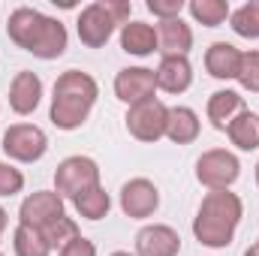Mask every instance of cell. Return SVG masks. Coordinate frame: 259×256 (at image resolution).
<instances>
[{
    "label": "cell",
    "mask_w": 259,
    "mask_h": 256,
    "mask_svg": "<svg viewBox=\"0 0 259 256\" xmlns=\"http://www.w3.org/2000/svg\"><path fill=\"white\" fill-rule=\"evenodd\" d=\"M100 97V84L91 72L81 69H66L58 75L52 88V106H49V121L58 130H78L94 112Z\"/></svg>",
    "instance_id": "obj_1"
},
{
    "label": "cell",
    "mask_w": 259,
    "mask_h": 256,
    "mask_svg": "<svg viewBox=\"0 0 259 256\" xmlns=\"http://www.w3.org/2000/svg\"><path fill=\"white\" fill-rule=\"evenodd\" d=\"M244 217V202L232 190H211L193 217V235L199 244L211 250H223L232 244L238 223Z\"/></svg>",
    "instance_id": "obj_2"
},
{
    "label": "cell",
    "mask_w": 259,
    "mask_h": 256,
    "mask_svg": "<svg viewBox=\"0 0 259 256\" xmlns=\"http://www.w3.org/2000/svg\"><path fill=\"white\" fill-rule=\"evenodd\" d=\"M100 187V166L84 154H72L55 169V193L64 199H78L81 193Z\"/></svg>",
    "instance_id": "obj_3"
},
{
    "label": "cell",
    "mask_w": 259,
    "mask_h": 256,
    "mask_svg": "<svg viewBox=\"0 0 259 256\" xmlns=\"http://www.w3.org/2000/svg\"><path fill=\"white\" fill-rule=\"evenodd\" d=\"M241 175V160L226 148H211L196 160V181L208 190H229Z\"/></svg>",
    "instance_id": "obj_4"
},
{
    "label": "cell",
    "mask_w": 259,
    "mask_h": 256,
    "mask_svg": "<svg viewBox=\"0 0 259 256\" xmlns=\"http://www.w3.org/2000/svg\"><path fill=\"white\" fill-rule=\"evenodd\" d=\"M3 154L15 163H39L49 151V136L36 124H12L3 133Z\"/></svg>",
    "instance_id": "obj_5"
},
{
    "label": "cell",
    "mask_w": 259,
    "mask_h": 256,
    "mask_svg": "<svg viewBox=\"0 0 259 256\" xmlns=\"http://www.w3.org/2000/svg\"><path fill=\"white\" fill-rule=\"evenodd\" d=\"M166 121H169V106L163 100H157V97L127 109L130 136L145 142V145H154V142H160L166 136Z\"/></svg>",
    "instance_id": "obj_6"
},
{
    "label": "cell",
    "mask_w": 259,
    "mask_h": 256,
    "mask_svg": "<svg viewBox=\"0 0 259 256\" xmlns=\"http://www.w3.org/2000/svg\"><path fill=\"white\" fill-rule=\"evenodd\" d=\"M118 27H121V24L115 21V15H112V9H109L106 0L88 3V6L78 12V21H75L78 39H81V46H88V49H103V46L115 36Z\"/></svg>",
    "instance_id": "obj_7"
},
{
    "label": "cell",
    "mask_w": 259,
    "mask_h": 256,
    "mask_svg": "<svg viewBox=\"0 0 259 256\" xmlns=\"http://www.w3.org/2000/svg\"><path fill=\"white\" fill-rule=\"evenodd\" d=\"M58 217H64V196H58L55 190L30 193L18 208V223L33 226V229H46Z\"/></svg>",
    "instance_id": "obj_8"
},
{
    "label": "cell",
    "mask_w": 259,
    "mask_h": 256,
    "mask_svg": "<svg viewBox=\"0 0 259 256\" xmlns=\"http://www.w3.org/2000/svg\"><path fill=\"white\" fill-rule=\"evenodd\" d=\"M154 94H157V78H154V69L148 66H127L115 75V97L127 106L154 100Z\"/></svg>",
    "instance_id": "obj_9"
},
{
    "label": "cell",
    "mask_w": 259,
    "mask_h": 256,
    "mask_svg": "<svg viewBox=\"0 0 259 256\" xmlns=\"http://www.w3.org/2000/svg\"><path fill=\"white\" fill-rule=\"evenodd\" d=\"M160 208V190L148 178H130L121 187V211L133 220H148Z\"/></svg>",
    "instance_id": "obj_10"
},
{
    "label": "cell",
    "mask_w": 259,
    "mask_h": 256,
    "mask_svg": "<svg viewBox=\"0 0 259 256\" xmlns=\"http://www.w3.org/2000/svg\"><path fill=\"white\" fill-rule=\"evenodd\" d=\"M181 235L169 223H148L136 232V256H178Z\"/></svg>",
    "instance_id": "obj_11"
},
{
    "label": "cell",
    "mask_w": 259,
    "mask_h": 256,
    "mask_svg": "<svg viewBox=\"0 0 259 256\" xmlns=\"http://www.w3.org/2000/svg\"><path fill=\"white\" fill-rule=\"evenodd\" d=\"M66 42H69L66 24L61 18L46 15L42 24H39V30H36V36H33V42L27 46V52L33 58H39V61H55V58H61L66 52Z\"/></svg>",
    "instance_id": "obj_12"
},
{
    "label": "cell",
    "mask_w": 259,
    "mask_h": 256,
    "mask_svg": "<svg viewBox=\"0 0 259 256\" xmlns=\"http://www.w3.org/2000/svg\"><path fill=\"white\" fill-rule=\"evenodd\" d=\"M42 103V78L30 69H21L15 72L12 84H9V109L15 115H33Z\"/></svg>",
    "instance_id": "obj_13"
},
{
    "label": "cell",
    "mask_w": 259,
    "mask_h": 256,
    "mask_svg": "<svg viewBox=\"0 0 259 256\" xmlns=\"http://www.w3.org/2000/svg\"><path fill=\"white\" fill-rule=\"evenodd\" d=\"M190 49H193V30L184 18L157 24V52L163 58H187Z\"/></svg>",
    "instance_id": "obj_14"
},
{
    "label": "cell",
    "mask_w": 259,
    "mask_h": 256,
    "mask_svg": "<svg viewBox=\"0 0 259 256\" xmlns=\"http://www.w3.org/2000/svg\"><path fill=\"white\" fill-rule=\"evenodd\" d=\"M244 109H247V106H244V97H241L238 91H232V88H220V91H214V94L208 97V106H205L211 127L220 130V133H226V127H229Z\"/></svg>",
    "instance_id": "obj_15"
},
{
    "label": "cell",
    "mask_w": 259,
    "mask_h": 256,
    "mask_svg": "<svg viewBox=\"0 0 259 256\" xmlns=\"http://www.w3.org/2000/svg\"><path fill=\"white\" fill-rule=\"evenodd\" d=\"M238 66H241V49H235L232 42H211L208 46L205 69L211 78H217V81L238 78Z\"/></svg>",
    "instance_id": "obj_16"
},
{
    "label": "cell",
    "mask_w": 259,
    "mask_h": 256,
    "mask_svg": "<svg viewBox=\"0 0 259 256\" xmlns=\"http://www.w3.org/2000/svg\"><path fill=\"white\" fill-rule=\"evenodd\" d=\"M154 78H157V91L184 94L193 84V66L187 58H163L160 66L154 69Z\"/></svg>",
    "instance_id": "obj_17"
},
{
    "label": "cell",
    "mask_w": 259,
    "mask_h": 256,
    "mask_svg": "<svg viewBox=\"0 0 259 256\" xmlns=\"http://www.w3.org/2000/svg\"><path fill=\"white\" fill-rule=\"evenodd\" d=\"M42 18H46V15H42L39 9H33V6H18V9H12V12H9L6 36H9L18 49H24V52H27V46L33 42V36H36V30H39Z\"/></svg>",
    "instance_id": "obj_18"
},
{
    "label": "cell",
    "mask_w": 259,
    "mask_h": 256,
    "mask_svg": "<svg viewBox=\"0 0 259 256\" xmlns=\"http://www.w3.org/2000/svg\"><path fill=\"white\" fill-rule=\"evenodd\" d=\"M121 49L127 55H136V58L154 55L157 52V27L148 24V21H133L130 18L121 27Z\"/></svg>",
    "instance_id": "obj_19"
},
{
    "label": "cell",
    "mask_w": 259,
    "mask_h": 256,
    "mask_svg": "<svg viewBox=\"0 0 259 256\" xmlns=\"http://www.w3.org/2000/svg\"><path fill=\"white\" fill-rule=\"evenodd\" d=\"M199 115L190 106H169V121H166V139L175 145H190L199 139Z\"/></svg>",
    "instance_id": "obj_20"
},
{
    "label": "cell",
    "mask_w": 259,
    "mask_h": 256,
    "mask_svg": "<svg viewBox=\"0 0 259 256\" xmlns=\"http://www.w3.org/2000/svg\"><path fill=\"white\" fill-rule=\"evenodd\" d=\"M226 136L229 142L238 148V151H256L259 148V115L244 109L229 127H226Z\"/></svg>",
    "instance_id": "obj_21"
},
{
    "label": "cell",
    "mask_w": 259,
    "mask_h": 256,
    "mask_svg": "<svg viewBox=\"0 0 259 256\" xmlns=\"http://www.w3.org/2000/svg\"><path fill=\"white\" fill-rule=\"evenodd\" d=\"M12 250H15V256H52V247H49L42 229L24 226V223H18L12 229Z\"/></svg>",
    "instance_id": "obj_22"
},
{
    "label": "cell",
    "mask_w": 259,
    "mask_h": 256,
    "mask_svg": "<svg viewBox=\"0 0 259 256\" xmlns=\"http://www.w3.org/2000/svg\"><path fill=\"white\" fill-rule=\"evenodd\" d=\"M187 12L193 15V21L202 24V27H220L232 15V9H229L226 0H190Z\"/></svg>",
    "instance_id": "obj_23"
},
{
    "label": "cell",
    "mask_w": 259,
    "mask_h": 256,
    "mask_svg": "<svg viewBox=\"0 0 259 256\" xmlns=\"http://www.w3.org/2000/svg\"><path fill=\"white\" fill-rule=\"evenodd\" d=\"M72 205H75L78 217H84V220H103V217L109 214V208H112V196H109L106 187L100 184V187H94V190L81 193L78 199H72Z\"/></svg>",
    "instance_id": "obj_24"
},
{
    "label": "cell",
    "mask_w": 259,
    "mask_h": 256,
    "mask_svg": "<svg viewBox=\"0 0 259 256\" xmlns=\"http://www.w3.org/2000/svg\"><path fill=\"white\" fill-rule=\"evenodd\" d=\"M229 27L244 39H259V0H247L238 9H232Z\"/></svg>",
    "instance_id": "obj_25"
},
{
    "label": "cell",
    "mask_w": 259,
    "mask_h": 256,
    "mask_svg": "<svg viewBox=\"0 0 259 256\" xmlns=\"http://www.w3.org/2000/svg\"><path fill=\"white\" fill-rule=\"evenodd\" d=\"M42 235H46V241H49V247H52V250H64L66 244H69V241H75L81 232H78V223H75L72 217H66V214H64V217H58L52 226H46V229H42Z\"/></svg>",
    "instance_id": "obj_26"
},
{
    "label": "cell",
    "mask_w": 259,
    "mask_h": 256,
    "mask_svg": "<svg viewBox=\"0 0 259 256\" xmlns=\"http://www.w3.org/2000/svg\"><path fill=\"white\" fill-rule=\"evenodd\" d=\"M244 91L259 94V49L241 52V66H238V78H235Z\"/></svg>",
    "instance_id": "obj_27"
},
{
    "label": "cell",
    "mask_w": 259,
    "mask_h": 256,
    "mask_svg": "<svg viewBox=\"0 0 259 256\" xmlns=\"http://www.w3.org/2000/svg\"><path fill=\"white\" fill-rule=\"evenodd\" d=\"M21 190H24V172L15 169L12 163L0 160V199H9V196H15Z\"/></svg>",
    "instance_id": "obj_28"
},
{
    "label": "cell",
    "mask_w": 259,
    "mask_h": 256,
    "mask_svg": "<svg viewBox=\"0 0 259 256\" xmlns=\"http://www.w3.org/2000/svg\"><path fill=\"white\" fill-rule=\"evenodd\" d=\"M148 6V12L154 15V18H160V21H172V18H181V12H184V0H148L145 3Z\"/></svg>",
    "instance_id": "obj_29"
},
{
    "label": "cell",
    "mask_w": 259,
    "mask_h": 256,
    "mask_svg": "<svg viewBox=\"0 0 259 256\" xmlns=\"http://www.w3.org/2000/svg\"><path fill=\"white\" fill-rule=\"evenodd\" d=\"M58 256H97V247H94V241H91V238L78 235V238H75V241H69Z\"/></svg>",
    "instance_id": "obj_30"
},
{
    "label": "cell",
    "mask_w": 259,
    "mask_h": 256,
    "mask_svg": "<svg viewBox=\"0 0 259 256\" xmlns=\"http://www.w3.org/2000/svg\"><path fill=\"white\" fill-rule=\"evenodd\" d=\"M109 3V9H112V15H115V21L124 27L130 21V0H106Z\"/></svg>",
    "instance_id": "obj_31"
},
{
    "label": "cell",
    "mask_w": 259,
    "mask_h": 256,
    "mask_svg": "<svg viewBox=\"0 0 259 256\" xmlns=\"http://www.w3.org/2000/svg\"><path fill=\"white\" fill-rule=\"evenodd\" d=\"M9 226V217H6V211H3V205H0V232Z\"/></svg>",
    "instance_id": "obj_32"
},
{
    "label": "cell",
    "mask_w": 259,
    "mask_h": 256,
    "mask_svg": "<svg viewBox=\"0 0 259 256\" xmlns=\"http://www.w3.org/2000/svg\"><path fill=\"white\" fill-rule=\"evenodd\" d=\"M244 256H259V244H253L250 250H244Z\"/></svg>",
    "instance_id": "obj_33"
},
{
    "label": "cell",
    "mask_w": 259,
    "mask_h": 256,
    "mask_svg": "<svg viewBox=\"0 0 259 256\" xmlns=\"http://www.w3.org/2000/svg\"><path fill=\"white\" fill-rule=\"evenodd\" d=\"M109 256H136V253H127V250H115V253H109Z\"/></svg>",
    "instance_id": "obj_34"
},
{
    "label": "cell",
    "mask_w": 259,
    "mask_h": 256,
    "mask_svg": "<svg viewBox=\"0 0 259 256\" xmlns=\"http://www.w3.org/2000/svg\"><path fill=\"white\" fill-rule=\"evenodd\" d=\"M256 184H259V163H256Z\"/></svg>",
    "instance_id": "obj_35"
},
{
    "label": "cell",
    "mask_w": 259,
    "mask_h": 256,
    "mask_svg": "<svg viewBox=\"0 0 259 256\" xmlns=\"http://www.w3.org/2000/svg\"><path fill=\"white\" fill-rule=\"evenodd\" d=\"M0 235H3V232H0Z\"/></svg>",
    "instance_id": "obj_36"
},
{
    "label": "cell",
    "mask_w": 259,
    "mask_h": 256,
    "mask_svg": "<svg viewBox=\"0 0 259 256\" xmlns=\"http://www.w3.org/2000/svg\"><path fill=\"white\" fill-rule=\"evenodd\" d=\"M0 256H3V253H0Z\"/></svg>",
    "instance_id": "obj_37"
},
{
    "label": "cell",
    "mask_w": 259,
    "mask_h": 256,
    "mask_svg": "<svg viewBox=\"0 0 259 256\" xmlns=\"http://www.w3.org/2000/svg\"><path fill=\"white\" fill-rule=\"evenodd\" d=\"M256 244H259V241H256Z\"/></svg>",
    "instance_id": "obj_38"
}]
</instances>
